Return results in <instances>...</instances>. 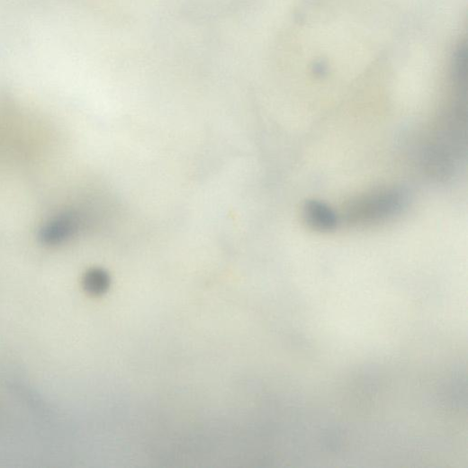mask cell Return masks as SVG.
I'll return each instance as SVG.
<instances>
[{
  "mask_svg": "<svg viewBox=\"0 0 468 468\" xmlns=\"http://www.w3.org/2000/svg\"><path fill=\"white\" fill-rule=\"evenodd\" d=\"M405 202V194L400 190L390 188L374 191L346 203L339 220L350 226L380 223L399 214Z\"/></svg>",
  "mask_w": 468,
  "mask_h": 468,
  "instance_id": "6da1fadb",
  "label": "cell"
},
{
  "mask_svg": "<svg viewBox=\"0 0 468 468\" xmlns=\"http://www.w3.org/2000/svg\"><path fill=\"white\" fill-rule=\"evenodd\" d=\"M81 220L75 212H65L46 222L40 231V240L45 246H60L71 240L79 231Z\"/></svg>",
  "mask_w": 468,
  "mask_h": 468,
  "instance_id": "7a4b0ae2",
  "label": "cell"
},
{
  "mask_svg": "<svg viewBox=\"0 0 468 468\" xmlns=\"http://www.w3.org/2000/svg\"><path fill=\"white\" fill-rule=\"evenodd\" d=\"M303 218L310 228L319 231H330L340 223L339 215L320 201H309L303 207Z\"/></svg>",
  "mask_w": 468,
  "mask_h": 468,
  "instance_id": "3957f363",
  "label": "cell"
},
{
  "mask_svg": "<svg viewBox=\"0 0 468 468\" xmlns=\"http://www.w3.org/2000/svg\"><path fill=\"white\" fill-rule=\"evenodd\" d=\"M110 284L107 273L102 269L94 268L86 273L84 284L87 292L93 295H101Z\"/></svg>",
  "mask_w": 468,
  "mask_h": 468,
  "instance_id": "277c9868",
  "label": "cell"
}]
</instances>
